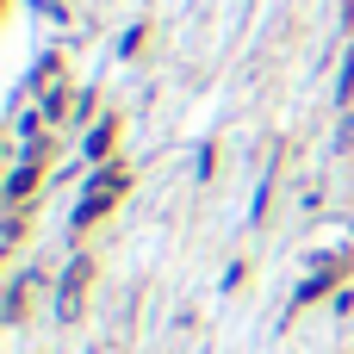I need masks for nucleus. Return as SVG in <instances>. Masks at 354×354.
Wrapping results in <instances>:
<instances>
[{"mask_svg":"<svg viewBox=\"0 0 354 354\" xmlns=\"http://www.w3.org/2000/svg\"><path fill=\"white\" fill-rule=\"evenodd\" d=\"M81 280H87V261H75L68 280H62V317H75V305H81Z\"/></svg>","mask_w":354,"mask_h":354,"instance_id":"f257e3e1","label":"nucleus"}]
</instances>
